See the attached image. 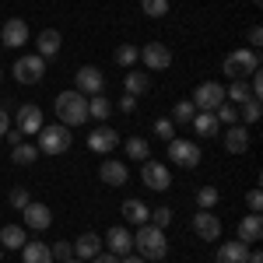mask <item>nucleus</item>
I'll return each instance as SVG.
<instances>
[{"label": "nucleus", "instance_id": "f257e3e1", "mask_svg": "<svg viewBox=\"0 0 263 263\" xmlns=\"http://www.w3.org/2000/svg\"><path fill=\"white\" fill-rule=\"evenodd\" d=\"M53 109H57V116H60L63 126H81V123L88 120V99H84L78 88L60 91L57 102H53Z\"/></svg>", "mask_w": 263, "mask_h": 263}, {"label": "nucleus", "instance_id": "f03ea898", "mask_svg": "<svg viewBox=\"0 0 263 263\" xmlns=\"http://www.w3.org/2000/svg\"><path fill=\"white\" fill-rule=\"evenodd\" d=\"M134 246L141 249V260H165V256H168L165 228H155V224H137Z\"/></svg>", "mask_w": 263, "mask_h": 263}, {"label": "nucleus", "instance_id": "7ed1b4c3", "mask_svg": "<svg viewBox=\"0 0 263 263\" xmlns=\"http://www.w3.org/2000/svg\"><path fill=\"white\" fill-rule=\"evenodd\" d=\"M224 78H232V81H246L249 74H256L260 70V53L256 49H232L221 63Z\"/></svg>", "mask_w": 263, "mask_h": 263}, {"label": "nucleus", "instance_id": "20e7f679", "mask_svg": "<svg viewBox=\"0 0 263 263\" xmlns=\"http://www.w3.org/2000/svg\"><path fill=\"white\" fill-rule=\"evenodd\" d=\"M70 141H74V134H70V126H63V123H53V126H42L39 130V155H67L70 151Z\"/></svg>", "mask_w": 263, "mask_h": 263}, {"label": "nucleus", "instance_id": "39448f33", "mask_svg": "<svg viewBox=\"0 0 263 263\" xmlns=\"http://www.w3.org/2000/svg\"><path fill=\"white\" fill-rule=\"evenodd\" d=\"M193 105H197V112H214L218 105H224V84L218 81H203L197 84V91H193Z\"/></svg>", "mask_w": 263, "mask_h": 263}, {"label": "nucleus", "instance_id": "423d86ee", "mask_svg": "<svg viewBox=\"0 0 263 263\" xmlns=\"http://www.w3.org/2000/svg\"><path fill=\"white\" fill-rule=\"evenodd\" d=\"M42 74H46V60L39 53H28V57H18L14 60V78L18 84H39Z\"/></svg>", "mask_w": 263, "mask_h": 263}, {"label": "nucleus", "instance_id": "0eeeda50", "mask_svg": "<svg viewBox=\"0 0 263 263\" xmlns=\"http://www.w3.org/2000/svg\"><path fill=\"white\" fill-rule=\"evenodd\" d=\"M168 158L176 165H182V168H197V165H200V147L193 141H176V137H172V141H168Z\"/></svg>", "mask_w": 263, "mask_h": 263}, {"label": "nucleus", "instance_id": "6e6552de", "mask_svg": "<svg viewBox=\"0 0 263 263\" xmlns=\"http://www.w3.org/2000/svg\"><path fill=\"white\" fill-rule=\"evenodd\" d=\"M74 88H78L81 95H102V91H105V78H102L99 67H81V70L74 74Z\"/></svg>", "mask_w": 263, "mask_h": 263}, {"label": "nucleus", "instance_id": "1a4fd4ad", "mask_svg": "<svg viewBox=\"0 0 263 263\" xmlns=\"http://www.w3.org/2000/svg\"><path fill=\"white\" fill-rule=\"evenodd\" d=\"M141 179L147 190H168L172 186V172L162 162H141Z\"/></svg>", "mask_w": 263, "mask_h": 263}, {"label": "nucleus", "instance_id": "9d476101", "mask_svg": "<svg viewBox=\"0 0 263 263\" xmlns=\"http://www.w3.org/2000/svg\"><path fill=\"white\" fill-rule=\"evenodd\" d=\"M141 60L147 63V70H168L172 67V49L165 42H147L141 49Z\"/></svg>", "mask_w": 263, "mask_h": 263}, {"label": "nucleus", "instance_id": "9b49d317", "mask_svg": "<svg viewBox=\"0 0 263 263\" xmlns=\"http://www.w3.org/2000/svg\"><path fill=\"white\" fill-rule=\"evenodd\" d=\"M193 232L200 235L203 242H218V239H221V221L214 218V211H197V218H193Z\"/></svg>", "mask_w": 263, "mask_h": 263}, {"label": "nucleus", "instance_id": "f8f14e48", "mask_svg": "<svg viewBox=\"0 0 263 263\" xmlns=\"http://www.w3.org/2000/svg\"><path fill=\"white\" fill-rule=\"evenodd\" d=\"M88 147H91L95 155H109V151L120 147V134H116L112 126H99V130L88 134Z\"/></svg>", "mask_w": 263, "mask_h": 263}, {"label": "nucleus", "instance_id": "ddd939ff", "mask_svg": "<svg viewBox=\"0 0 263 263\" xmlns=\"http://www.w3.org/2000/svg\"><path fill=\"white\" fill-rule=\"evenodd\" d=\"M0 42H4L7 49H21V46L28 42V21H21V18L4 21V32H0Z\"/></svg>", "mask_w": 263, "mask_h": 263}, {"label": "nucleus", "instance_id": "4468645a", "mask_svg": "<svg viewBox=\"0 0 263 263\" xmlns=\"http://www.w3.org/2000/svg\"><path fill=\"white\" fill-rule=\"evenodd\" d=\"M105 246H109L112 256H130V249H134V235H130L123 224H112V228L105 232Z\"/></svg>", "mask_w": 263, "mask_h": 263}, {"label": "nucleus", "instance_id": "2eb2a0df", "mask_svg": "<svg viewBox=\"0 0 263 263\" xmlns=\"http://www.w3.org/2000/svg\"><path fill=\"white\" fill-rule=\"evenodd\" d=\"M18 126H14V130H21V137H28V134H39L42 126H46V123H42V109L39 105H21L18 109Z\"/></svg>", "mask_w": 263, "mask_h": 263}, {"label": "nucleus", "instance_id": "dca6fc26", "mask_svg": "<svg viewBox=\"0 0 263 263\" xmlns=\"http://www.w3.org/2000/svg\"><path fill=\"white\" fill-rule=\"evenodd\" d=\"M21 218H25V224H28V228H32V232H46V228H49V224H53V214H49V207H46V203H28V207H25V211H21Z\"/></svg>", "mask_w": 263, "mask_h": 263}, {"label": "nucleus", "instance_id": "f3484780", "mask_svg": "<svg viewBox=\"0 0 263 263\" xmlns=\"http://www.w3.org/2000/svg\"><path fill=\"white\" fill-rule=\"evenodd\" d=\"M260 239H263V218H260V214H249V218H242V221H239V242L256 246Z\"/></svg>", "mask_w": 263, "mask_h": 263}, {"label": "nucleus", "instance_id": "a211bd4d", "mask_svg": "<svg viewBox=\"0 0 263 263\" xmlns=\"http://www.w3.org/2000/svg\"><path fill=\"white\" fill-rule=\"evenodd\" d=\"M224 147H228L232 155H242L246 147H249V130H246L242 123H232V126L224 130Z\"/></svg>", "mask_w": 263, "mask_h": 263}, {"label": "nucleus", "instance_id": "6ab92c4d", "mask_svg": "<svg viewBox=\"0 0 263 263\" xmlns=\"http://www.w3.org/2000/svg\"><path fill=\"white\" fill-rule=\"evenodd\" d=\"M60 32L57 28H42L39 32V39H35V46H39V57L42 60H53L57 53H60Z\"/></svg>", "mask_w": 263, "mask_h": 263}, {"label": "nucleus", "instance_id": "aec40b11", "mask_svg": "<svg viewBox=\"0 0 263 263\" xmlns=\"http://www.w3.org/2000/svg\"><path fill=\"white\" fill-rule=\"evenodd\" d=\"M99 176H102V182H109V186H123V182L130 179V168H126V162H102Z\"/></svg>", "mask_w": 263, "mask_h": 263}, {"label": "nucleus", "instance_id": "412c9836", "mask_svg": "<svg viewBox=\"0 0 263 263\" xmlns=\"http://www.w3.org/2000/svg\"><path fill=\"white\" fill-rule=\"evenodd\" d=\"M218 263H246L249 260V246L246 242H224V246H218V256H214Z\"/></svg>", "mask_w": 263, "mask_h": 263}, {"label": "nucleus", "instance_id": "4be33fe9", "mask_svg": "<svg viewBox=\"0 0 263 263\" xmlns=\"http://www.w3.org/2000/svg\"><path fill=\"white\" fill-rule=\"evenodd\" d=\"M70 246H74V256H78V260H91V256H99V253H102V239L95 235V232H84L81 239L70 242Z\"/></svg>", "mask_w": 263, "mask_h": 263}, {"label": "nucleus", "instance_id": "5701e85b", "mask_svg": "<svg viewBox=\"0 0 263 263\" xmlns=\"http://www.w3.org/2000/svg\"><path fill=\"white\" fill-rule=\"evenodd\" d=\"M21 263H53V253L46 242H25L21 246Z\"/></svg>", "mask_w": 263, "mask_h": 263}, {"label": "nucleus", "instance_id": "b1692460", "mask_svg": "<svg viewBox=\"0 0 263 263\" xmlns=\"http://www.w3.org/2000/svg\"><path fill=\"white\" fill-rule=\"evenodd\" d=\"M123 218H126L130 224H147L151 211H147L144 200H123Z\"/></svg>", "mask_w": 263, "mask_h": 263}, {"label": "nucleus", "instance_id": "393cba45", "mask_svg": "<svg viewBox=\"0 0 263 263\" xmlns=\"http://www.w3.org/2000/svg\"><path fill=\"white\" fill-rule=\"evenodd\" d=\"M0 242H4V249H21V246L28 242V235H25L21 224H4L0 228Z\"/></svg>", "mask_w": 263, "mask_h": 263}, {"label": "nucleus", "instance_id": "a878e982", "mask_svg": "<svg viewBox=\"0 0 263 263\" xmlns=\"http://www.w3.org/2000/svg\"><path fill=\"white\" fill-rule=\"evenodd\" d=\"M123 88H126V95H144V91H151V78L147 74H141V70H130L126 78H123Z\"/></svg>", "mask_w": 263, "mask_h": 263}, {"label": "nucleus", "instance_id": "bb28decb", "mask_svg": "<svg viewBox=\"0 0 263 263\" xmlns=\"http://www.w3.org/2000/svg\"><path fill=\"white\" fill-rule=\"evenodd\" d=\"M190 123H193V130H197L200 137H214V134L221 130V123H218V116H214V112H197Z\"/></svg>", "mask_w": 263, "mask_h": 263}, {"label": "nucleus", "instance_id": "cd10ccee", "mask_svg": "<svg viewBox=\"0 0 263 263\" xmlns=\"http://www.w3.org/2000/svg\"><path fill=\"white\" fill-rule=\"evenodd\" d=\"M109 116H112V102L105 99V95H91V99H88V120L105 123Z\"/></svg>", "mask_w": 263, "mask_h": 263}, {"label": "nucleus", "instance_id": "c85d7f7f", "mask_svg": "<svg viewBox=\"0 0 263 263\" xmlns=\"http://www.w3.org/2000/svg\"><path fill=\"white\" fill-rule=\"evenodd\" d=\"M123 151H126L130 162H147V155H151V147H147L144 137H130V141L123 144Z\"/></svg>", "mask_w": 263, "mask_h": 263}, {"label": "nucleus", "instance_id": "c756f323", "mask_svg": "<svg viewBox=\"0 0 263 263\" xmlns=\"http://www.w3.org/2000/svg\"><path fill=\"white\" fill-rule=\"evenodd\" d=\"M35 158H39V147H35V144H14V147H11V162H18V165H32L35 162Z\"/></svg>", "mask_w": 263, "mask_h": 263}, {"label": "nucleus", "instance_id": "7c9ffc66", "mask_svg": "<svg viewBox=\"0 0 263 263\" xmlns=\"http://www.w3.org/2000/svg\"><path fill=\"white\" fill-rule=\"evenodd\" d=\"M112 60L120 63V67H134V63L141 60V49H137V46H130V42H126V46H120V49H116V53H112Z\"/></svg>", "mask_w": 263, "mask_h": 263}, {"label": "nucleus", "instance_id": "2f4dec72", "mask_svg": "<svg viewBox=\"0 0 263 263\" xmlns=\"http://www.w3.org/2000/svg\"><path fill=\"white\" fill-rule=\"evenodd\" d=\"M193 116H197V105H193V102H176V105H172V123H190L193 120Z\"/></svg>", "mask_w": 263, "mask_h": 263}, {"label": "nucleus", "instance_id": "473e14b6", "mask_svg": "<svg viewBox=\"0 0 263 263\" xmlns=\"http://www.w3.org/2000/svg\"><path fill=\"white\" fill-rule=\"evenodd\" d=\"M224 95H232V102H239V105H242L246 99H253V91H249L246 81H232L228 88H224Z\"/></svg>", "mask_w": 263, "mask_h": 263}, {"label": "nucleus", "instance_id": "72a5a7b5", "mask_svg": "<svg viewBox=\"0 0 263 263\" xmlns=\"http://www.w3.org/2000/svg\"><path fill=\"white\" fill-rule=\"evenodd\" d=\"M141 7L147 18H165L168 14V0H141Z\"/></svg>", "mask_w": 263, "mask_h": 263}, {"label": "nucleus", "instance_id": "f704fd0d", "mask_svg": "<svg viewBox=\"0 0 263 263\" xmlns=\"http://www.w3.org/2000/svg\"><path fill=\"white\" fill-rule=\"evenodd\" d=\"M197 203H200V211H211V207L218 203V190H214V186H203V190H197Z\"/></svg>", "mask_w": 263, "mask_h": 263}, {"label": "nucleus", "instance_id": "c9c22d12", "mask_svg": "<svg viewBox=\"0 0 263 263\" xmlns=\"http://www.w3.org/2000/svg\"><path fill=\"white\" fill-rule=\"evenodd\" d=\"M7 200H11V207H14V211H25V207L32 203V197H28V190H25V186H14Z\"/></svg>", "mask_w": 263, "mask_h": 263}, {"label": "nucleus", "instance_id": "e433bc0d", "mask_svg": "<svg viewBox=\"0 0 263 263\" xmlns=\"http://www.w3.org/2000/svg\"><path fill=\"white\" fill-rule=\"evenodd\" d=\"M49 253H53V260H60V263L74 260V246H70V242H53V246H49Z\"/></svg>", "mask_w": 263, "mask_h": 263}, {"label": "nucleus", "instance_id": "4c0bfd02", "mask_svg": "<svg viewBox=\"0 0 263 263\" xmlns=\"http://www.w3.org/2000/svg\"><path fill=\"white\" fill-rule=\"evenodd\" d=\"M214 116H218V123H228V126H232V123H239V109H235V105H218Z\"/></svg>", "mask_w": 263, "mask_h": 263}, {"label": "nucleus", "instance_id": "58836bf2", "mask_svg": "<svg viewBox=\"0 0 263 263\" xmlns=\"http://www.w3.org/2000/svg\"><path fill=\"white\" fill-rule=\"evenodd\" d=\"M242 120L246 123H256V120H260V99H246L242 102Z\"/></svg>", "mask_w": 263, "mask_h": 263}, {"label": "nucleus", "instance_id": "ea45409f", "mask_svg": "<svg viewBox=\"0 0 263 263\" xmlns=\"http://www.w3.org/2000/svg\"><path fill=\"white\" fill-rule=\"evenodd\" d=\"M172 221V207H158V211H151V224L155 228H168Z\"/></svg>", "mask_w": 263, "mask_h": 263}, {"label": "nucleus", "instance_id": "a19ab883", "mask_svg": "<svg viewBox=\"0 0 263 263\" xmlns=\"http://www.w3.org/2000/svg\"><path fill=\"white\" fill-rule=\"evenodd\" d=\"M155 134L162 137V141H172L176 134H172V120H155Z\"/></svg>", "mask_w": 263, "mask_h": 263}, {"label": "nucleus", "instance_id": "79ce46f5", "mask_svg": "<svg viewBox=\"0 0 263 263\" xmlns=\"http://www.w3.org/2000/svg\"><path fill=\"white\" fill-rule=\"evenodd\" d=\"M246 203H249V211H253V214H260V207H263V193H260V190H249V193H246Z\"/></svg>", "mask_w": 263, "mask_h": 263}, {"label": "nucleus", "instance_id": "37998d69", "mask_svg": "<svg viewBox=\"0 0 263 263\" xmlns=\"http://www.w3.org/2000/svg\"><path fill=\"white\" fill-rule=\"evenodd\" d=\"M112 105H116L120 112H126V116H130V112L137 109V99H134V95H123V99H120V102H112Z\"/></svg>", "mask_w": 263, "mask_h": 263}, {"label": "nucleus", "instance_id": "c03bdc74", "mask_svg": "<svg viewBox=\"0 0 263 263\" xmlns=\"http://www.w3.org/2000/svg\"><path fill=\"white\" fill-rule=\"evenodd\" d=\"M260 42H263V32H260V25H253V28H249V46L260 49Z\"/></svg>", "mask_w": 263, "mask_h": 263}, {"label": "nucleus", "instance_id": "a18cd8bd", "mask_svg": "<svg viewBox=\"0 0 263 263\" xmlns=\"http://www.w3.org/2000/svg\"><path fill=\"white\" fill-rule=\"evenodd\" d=\"M7 130H11V116H7V109L0 105V137H4Z\"/></svg>", "mask_w": 263, "mask_h": 263}, {"label": "nucleus", "instance_id": "49530a36", "mask_svg": "<svg viewBox=\"0 0 263 263\" xmlns=\"http://www.w3.org/2000/svg\"><path fill=\"white\" fill-rule=\"evenodd\" d=\"M91 263H120L112 253H99V256H91Z\"/></svg>", "mask_w": 263, "mask_h": 263}, {"label": "nucleus", "instance_id": "de8ad7c7", "mask_svg": "<svg viewBox=\"0 0 263 263\" xmlns=\"http://www.w3.org/2000/svg\"><path fill=\"white\" fill-rule=\"evenodd\" d=\"M4 137H7V141H11V147H14V144H21V141H25V137H21V130H7V134H4Z\"/></svg>", "mask_w": 263, "mask_h": 263}, {"label": "nucleus", "instance_id": "09e8293b", "mask_svg": "<svg viewBox=\"0 0 263 263\" xmlns=\"http://www.w3.org/2000/svg\"><path fill=\"white\" fill-rule=\"evenodd\" d=\"M246 263H263V253H260V249H256V253H249V260H246Z\"/></svg>", "mask_w": 263, "mask_h": 263}, {"label": "nucleus", "instance_id": "8fccbe9b", "mask_svg": "<svg viewBox=\"0 0 263 263\" xmlns=\"http://www.w3.org/2000/svg\"><path fill=\"white\" fill-rule=\"evenodd\" d=\"M123 263H147V260H141V256H123Z\"/></svg>", "mask_w": 263, "mask_h": 263}, {"label": "nucleus", "instance_id": "3c124183", "mask_svg": "<svg viewBox=\"0 0 263 263\" xmlns=\"http://www.w3.org/2000/svg\"><path fill=\"white\" fill-rule=\"evenodd\" d=\"M67 263H84V260H78V256H74V260H67Z\"/></svg>", "mask_w": 263, "mask_h": 263}, {"label": "nucleus", "instance_id": "603ef678", "mask_svg": "<svg viewBox=\"0 0 263 263\" xmlns=\"http://www.w3.org/2000/svg\"><path fill=\"white\" fill-rule=\"evenodd\" d=\"M253 4H263V0H253Z\"/></svg>", "mask_w": 263, "mask_h": 263}, {"label": "nucleus", "instance_id": "864d4df0", "mask_svg": "<svg viewBox=\"0 0 263 263\" xmlns=\"http://www.w3.org/2000/svg\"><path fill=\"white\" fill-rule=\"evenodd\" d=\"M0 78H4V70H0Z\"/></svg>", "mask_w": 263, "mask_h": 263}]
</instances>
